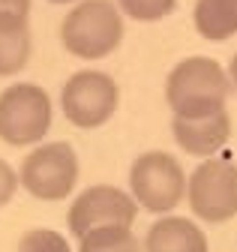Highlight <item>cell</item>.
Listing matches in <instances>:
<instances>
[{
	"mask_svg": "<svg viewBox=\"0 0 237 252\" xmlns=\"http://www.w3.org/2000/svg\"><path fill=\"white\" fill-rule=\"evenodd\" d=\"M231 81L213 57H186L168 72L165 99L180 120H198L225 111Z\"/></svg>",
	"mask_w": 237,
	"mask_h": 252,
	"instance_id": "obj_1",
	"label": "cell"
},
{
	"mask_svg": "<svg viewBox=\"0 0 237 252\" xmlns=\"http://www.w3.org/2000/svg\"><path fill=\"white\" fill-rule=\"evenodd\" d=\"M228 81H231V90L237 93V54L231 57V66H228Z\"/></svg>",
	"mask_w": 237,
	"mask_h": 252,
	"instance_id": "obj_18",
	"label": "cell"
},
{
	"mask_svg": "<svg viewBox=\"0 0 237 252\" xmlns=\"http://www.w3.org/2000/svg\"><path fill=\"white\" fill-rule=\"evenodd\" d=\"M30 15L0 12V75L21 72L30 60Z\"/></svg>",
	"mask_w": 237,
	"mask_h": 252,
	"instance_id": "obj_11",
	"label": "cell"
},
{
	"mask_svg": "<svg viewBox=\"0 0 237 252\" xmlns=\"http://www.w3.org/2000/svg\"><path fill=\"white\" fill-rule=\"evenodd\" d=\"M138 216V204L132 195H126L117 186H87L84 192L75 195L69 213H66V225L75 237H84L87 231L96 228H132Z\"/></svg>",
	"mask_w": 237,
	"mask_h": 252,
	"instance_id": "obj_8",
	"label": "cell"
},
{
	"mask_svg": "<svg viewBox=\"0 0 237 252\" xmlns=\"http://www.w3.org/2000/svg\"><path fill=\"white\" fill-rule=\"evenodd\" d=\"M48 3H72V0H48Z\"/></svg>",
	"mask_w": 237,
	"mask_h": 252,
	"instance_id": "obj_19",
	"label": "cell"
},
{
	"mask_svg": "<svg viewBox=\"0 0 237 252\" xmlns=\"http://www.w3.org/2000/svg\"><path fill=\"white\" fill-rule=\"evenodd\" d=\"M51 129V96L39 84H12L0 93V138L12 147L39 144Z\"/></svg>",
	"mask_w": 237,
	"mask_h": 252,
	"instance_id": "obj_4",
	"label": "cell"
},
{
	"mask_svg": "<svg viewBox=\"0 0 237 252\" xmlns=\"http://www.w3.org/2000/svg\"><path fill=\"white\" fill-rule=\"evenodd\" d=\"M18 252H72L69 240L51 228H33L18 240Z\"/></svg>",
	"mask_w": 237,
	"mask_h": 252,
	"instance_id": "obj_15",
	"label": "cell"
},
{
	"mask_svg": "<svg viewBox=\"0 0 237 252\" xmlns=\"http://www.w3.org/2000/svg\"><path fill=\"white\" fill-rule=\"evenodd\" d=\"M0 12H9V15H30V0H0Z\"/></svg>",
	"mask_w": 237,
	"mask_h": 252,
	"instance_id": "obj_17",
	"label": "cell"
},
{
	"mask_svg": "<svg viewBox=\"0 0 237 252\" xmlns=\"http://www.w3.org/2000/svg\"><path fill=\"white\" fill-rule=\"evenodd\" d=\"M192 18L204 39L225 42L237 33V0H198Z\"/></svg>",
	"mask_w": 237,
	"mask_h": 252,
	"instance_id": "obj_12",
	"label": "cell"
},
{
	"mask_svg": "<svg viewBox=\"0 0 237 252\" xmlns=\"http://www.w3.org/2000/svg\"><path fill=\"white\" fill-rule=\"evenodd\" d=\"M78 183V156L66 141L39 144L33 153H27L18 171V186L39 201H60L72 195Z\"/></svg>",
	"mask_w": 237,
	"mask_h": 252,
	"instance_id": "obj_5",
	"label": "cell"
},
{
	"mask_svg": "<svg viewBox=\"0 0 237 252\" xmlns=\"http://www.w3.org/2000/svg\"><path fill=\"white\" fill-rule=\"evenodd\" d=\"M132 201L147 213H171L186 192V174L171 153H141L129 168Z\"/></svg>",
	"mask_w": 237,
	"mask_h": 252,
	"instance_id": "obj_3",
	"label": "cell"
},
{
	"mask_svg": "<svg viewBox=\"0 0 237 252\" xmlns=\"http://www.w3.org/2000/svg\"><path fill=\"white\" fill-rule=\"evenodd\" d=\"M117 6L123 9L126 18L135 21H159L174 12L177 0H117Z\"/></svg>",
	"mask_w": 237,
	"mask_h": 252,
	"instance_id": "obj_14",
	"label": "cell"
},
{
	"mask_svg": "<svg viewBox=\"0 0 237 252\" xmlns=\"http://www.w3.org/2000/svg\"><path fill=\"white\" fill-rule=\"evenodd\" d=\"M174 141L180 144L192 156H213L231 135V117L228 111L210 114V117H198V120H171Z\"/></svg>",
	"mask_w": 237,
	"mask_h": 252,
	"instance_id": "obj_9",
	"label": "cell"
},
{
	"mask_svg": "<svg viewBox=\"0 0 237 252\" xmlns=\"http://www.w3.org/2000/svg\"><path fill=\"white\" fill-rule=\"evenodd\" d=\"M144 252H207V237L186 216H162L147 231Z\"/></svg>",
	"mask_w": 237,
	"mask_h": 252,
	"instance_id": "obj_10",
	"label": "cell"
},
{
	"mask_svg": "<svg viewBox=\"0 0 237 252\" xmlns=\"http://www.w3.org/2000/svg\"><path fill=\"white\" fill-rule=\"evenodd\" d=\"M78 252H141L138 237L129 228H96L81 237Z\"/></svg>",
	"mask_w": 237,
	"mask_h": 252,
	"instance_id": "obj_13",
	"label": "cell"
},
{
	"mask_svg": "<svg viewBox=\"0 0 237 252\" xmlns=\"http://www.w3.org/2000/svg\"><path fill=\"white\" fill-rule=\"evenodd\" d=\"M117 99H120V93H117L111 75L99 69H81L63 84L60 108L72 126L96 129V126L111 120V114L117 111Z\"/></svg>",
	"mask_w": 237,
	"mask_h": 252,
	"instance_id": "obj_6",
	"label": "cell"
},
{
	"mask_svg": "<svg viewBox=\"0 0 237 252\" xmlns=\"http://www.w3.org/2000/svg\"><path fill=\"white\" fill-rule=\"evenodd\" d=\"M60 39L81 60H102L123 42V15L111 0H81L63 18Z\"/></svg>",
	"mask_w": 237,
	"mask_h": 252,
	"instance_id": "obj_2",
	"label": "cell"
},
{
	"mask_svg": "<svg viewBox=\"0 0 237 252\" xmlns=\"http://www.w3.org/2000/svg\"><path fill=\"white\" fill-rule=\"evenodd\" d=\"M186 198L204 222H228L237 216V165L228 159H207L186 180Z\"/></svg>",
	"mask_w": 237,
	"mask_h": 252,
	"instance_id": "obj_7",
	"label": "cell"
},
{
	"mask_svg": "<svg viewBox=\"0 0 237 252\" xmlns=\"http://www.w3.org/2000/svg\"><path fill=\"white\" fill-rule=\"evenodd\" d=\"M15 189H18V174L12 171L9 162L0 159V207H3V204L15 195Z\"/></svg>",
	"mask_w": 237,
	"mask_h": 252,
	"instance_id": "obj_16",
	"label": "cell"
}]
</instances>
